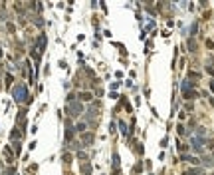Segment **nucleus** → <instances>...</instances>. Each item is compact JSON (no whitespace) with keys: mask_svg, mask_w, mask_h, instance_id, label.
Here are the masks:
<instances>
[{"mask_svg":"<svg viewBox=\"0 0 214 175\" xmlns=\"http://www.w3.org/2000/svg\"><path fill=\"white\" fill-rule=\"evenodd\" d=\"M12 98H14V102H18V104H22V102H30L26 84H16L14 88H12Z\"/></svg>","mask_w":214,"mask_h":175,"instance_id":"1","label":"nucleus"},{"mask_svg":"<svg viewBox=\"0 0 214 175\" xmlns=\"http://www.w3.org/2000/svg\"><path fill=\"white\" fill-rule=\"evenodd\" d=\"M67 114H70L71 118H77L79 114H83V104H81V102H71V104L67 105Z\"/></svg>","mask_w":214,"mask_h":175,"instance_id":"2","label":"nucleus"},{"mask_svg":"<svg viewBox=\"0 0 214 175\" xmlns=\"http://www.w3.org/2000/svg\"><path fill=\"white\" fill-rule=\"evenodd\" d=\"M204 143H206V139H200V137H196V135H190V145H192L194 151H202V149H204Z\"/></svg>","mask_w":214,"mask_h":175,"instance_id":"3","label":"nucleus"},{"mask_svg":"<svg viewBox=\"0 0 214 175\" xmlns=\"http://www.w3.org/2000/svg\"><path fill=\"white\" fill-rule=\"evenodd\" d=\"M97 112H99V104L93 102V104L89 105V109H87V119H95L97 118Z\"/></svg>","mask_w":214,"mask_h":175,"instance_id":"4","label":"nucleus"},{"mask_svg":"<svg viewBox=\"0 0 214 175\" xmlns=\"http://www.w3.org/2000/svg\"><path fill=\"white\" fill-rule=\"evenodd\" d=\"M194 88H196V82H192V80H182V84H181V90H182V92L194 90Z\"/></svg>","mask_w":214,"mask_h":175,"instance_id":"5","label":"nucleus"},{"mask_svg":"<svg viewBox=\"0 0 214 175\" xmlns=\"http://www.w3.org/2000/svg\"><path fill=\"white\" fill-rule=\"evenodd\" d=\"M181 161H186V163H192V165L200 163V161H198V157H194V155H186V153H182V155H181Z\"/></svg>","mask_w":214,"mask_h":175,"instance_id":"6","label":"nucleus"},{"mask_svg":"<svg viewBox=\"0 0 214 175\" xmlns=\"http://www.w3.org/2000/svg\"><path fill=\"white\" fill-rule=\"evenodd\" d=\"M38 52H44L46 50V34H40L38 36V48H36Z\"/></svg>","mask_w":214,"mask_h":175,"instance_id":"7","label":"nucleus"},{"mask_svg":"<svg viewBox=\"0 0 214 175\" xmlns=\"http://www.w3.org/2000/svg\"><path fill=\"white\" fill-rule=\"evenodd\" d=\"M196 137H200V139H206V137H208V129L206 128H202V125H198V128H196V133H194Z\"/></svg>","mask_w":214,"mask_h":175,"instance_id":"8","label":"nucleus"},{"mask_svg":"<svg viewBox=\"0 0 214 175\" xmlns=\"http://www.w3.org/2000/svg\"><path fill=\"white\" fill-rule=\"evenodd\" d=\"M182 98L185 99H196L198 98V92L196 90H186V92H182Z\"/></svg>","mask_w":214,"mask_h":175,"instance_id":"9","label":"nucleus"},{"mask_svg":"<svg viewBox=\"0 0 214 175\" xmlns=\"http://www.w3.org/2000/svg\"><path fill=\"white\" fill-rule=\"evenodd\" d=\"M85 129H87V122H77L76 123V131L77 133H85Z\"/></svg>","mask_w":214,"mask_h":175,"instance_id":"10","label":"nucleus"},{"mask_svg":"<svg viewBox=\"0 0 214 175\" xmlns=\"http://www.w3.org/2000/svg\"><path fill=\"white\" fill-rule=\"evenodd\" d=\"M79 99L81 102H91V99H93V94H91V92H81Z\"/></svg>","mask_w":214,"mask_h":175,"instance_id":"11","label":"nucleus"},{"mask_svg":"<svg viewBox=\"0 0 214 175\" xmlns=\"http://www.w3.org/2000/svg\"><path fill=\"white\" fill-rule=\"evenodd\" d=\"M71 137H73V128H71V123L67 122V123H66V139L70 141Z\"/></svg>","mask_w":214,"mask_h":175,"instance_id":"12","label":"nucleus"},{"mask_svg":"<svg viewBox=\"0 0 214 175\" xmlns=\"http://www.w3.org/2000/svg\"><path fill=\"white\" fill-rule=\"evenodd\" d=\"M182 175H202V169L200 167H192V169H186Z\"/></svg>","mask_w":214,"mask_h":175,"instance_id":"13","label":"nucleus"},{"mask_svg":"<svg viewBox=\"0 0 214 175\" xmlns=\"http://www.w3.org/2000/svg\"><path fill=\"white\" fill-rule=\"evenodd\" d=\"M113 173H119V153H113Z\"/></svg>","mask_w":214,"mask_h":175,"instance_id":"14","label":"nucleus"},{"mask_svg":"<svg viewBox=\"0 0 214 175\" xmlns=\"http://www.w3.org/2000/svg\"><path fill=\"white\" fill-rule=\"evenodd\" d=\"M93 133H83V135H81V139H83V143H85V145H87V143H93Z\"/></svg>","mask_w":214,"mask_h":175,"instance_id":"15","label":"nucleus"},{"mask_svg":"<svg viewBox=\"0 0 214 175\" xmlns=\"http://www.w3.org/2000/svg\"><path fill=\"white\" fill-rule=\"evenodd\" d=\"M186 46H188V52H196V42H194V38H188Z\"/></svg>","mask_w":214,"mask_h":175,"instance_id":"16","label":"nucleus"},{"mask_svg":"<svg viewBox=\"0 0 214 175\" xmlns=\"http://www.w3.org/2000/svg\"><path fill=\"white\" fill-rule=\"evenodd\" d=\"M119 129H121V135L129 137V128H127V125H125L123 122H119Z\"/></svg>","mask_w":214,"mask_h":175,"instance_id":"17","label":"nucleus"},{"mask_svg":"<svg viewBox=\"0 0 214 175\" xmlns=\"http://www.w3.org/2000/svg\"><path fill=\"white\" fill-rule=\"evenodd\" d=\"M20 137H22V133H20L18 129H12V133H10V139H12V141H18Z\"/></svg>","mask_w":214,"mask_h":175,"instance_id":"18","label":"nucleus"},{"mask_svg":"<svg viewBox=\"0 0 214 175\" xmlns=\"http://www.w3.org/2000/svg\"><path fill=\"white\" fill-rule=\"evenodd\" d=\"M4 155H6V159H8V163H12L14 155H12V151H10V147H4Z\"/></svg>","mask_w":214,"mask_h":175,"instance_id":"19","label":"nucleus"},{"mask_svg":"<svg viewBox=\"0 0 214 175\" xmlns=\"http://www.w3.org/2000/svg\"><path fill=\"white\" fill-rule=\"evenodd\" d=\"M202 165H204V167H212L214 159H212V157H204V159H202Z\"/></svg>","mask_w":214,"mask_h":175,"instance_id":"20","label":"nucleus"},{"mask_svg":"<svg viewBox=\"0 0 214 175\" xmlns=\"http://www.w3.org/2000/svg\"><path fill=\"white\" fill-rule=\"evenodd\" d=\"M81 171H83V175H91V165L83 163V165H81Z\"/></svg>","mask_w":214,"mask_h":175,"instance_id":"21","label":"nucleus"},{"mask_svg":"<svg viewBox=\"0 0 214 175\" xmlns=\"http://www.w3.org/2000/svg\"><path fill=\"white\" fill-rule=\"evenodd\" d=\"M196 32H198V22H194V24H192V26H190V34L194 36Z\"/></svg>","mask_w":214,"mask_h":175,"instance_id":"22","label":"nucleus"},{"mask_svg":"<svg viewBox=\"0 0 214 175\" xmlns=\"http://www.w3.org/2000/svg\"><path fill=\"white\" fill-rule=\"evenodd\" d=\"M12 82H14V78L10 76V74H6V86H8V88H10V84H12Z\"/></svg>","mask_w":214,"mask_h":175,"instance_id":"23","label":"nucleus"},{"mask_svg":"<svg viewBox=\"0 0 214 175\" xmlns=\"http://www.w3.org/2000/svg\"><path fill=\"white\" fill-rule=\"evenodd\" d=\"M188 78H200V74H198V72H192V70H190V72H188Z\"/></svg>","mask_w":214,"mask_h":175,"instance_id":"24","label":"nucleus"},{"mask_svg":"<svg viewBox=\"0 0 214 175\" xmlns=\"http://www.w3.org/2000/svg\"><path fill=\"white\" fill-rule=\"evenodd\" d=\"M20 149H22V147H20V141H14V151L20 153Z\"/></svg>","mask_w":214,"mask_h":175,"instance_id":"25","label":"nucleus"},{"mask_svg":"<svg viewBox=\"0 0 214 175\" xmlns=\"http://www.w3.org/2000/svg\"><path fill=\"white\" fill-rule=\"evenodd\" d=\"M206 46H208L210 50H214V42H212V40H206Z\"/></svg>","mask_w":214,"mask_h":175,"instance_id":"26","label":"nucleus"},{"mask_svg":"<svg viewBox=\"0 0 214 175\" xmlns=\"http://www.w3.org/2000/svg\"><path fill=\"white\" fill-rule=\"evenodd\" d=\"M4 175H16V171H14V167H10V169L8 171H6V173Z\"/></svg>","mask_w":214,"mask_h":175,"instance_id":"27","label":"nucleus"},{"mask_svg":"<svg viewBox=\"0 0 214 175\" xmlns=\"http://www.w3.org/2000/svg\"><path fill=\"white\" fill-rule=\"evenodd\" d=\"M119 88V82H111V90H117Z\"/></svg>","mask_w":214,"mask_h":175,"instance_id":"28","label":"nucleus"},{"mask_svg":"<svg viewBox=\"0 0 214 175\" xmlns=\"http://www.w3.org/2000/svg\"><path fill=\"white\" fill-rule=\"evenodd\" d=\"M206 72H208L210 76H214V68H212V66H208V68H206Z\"/></svg>","mask_w":214,"mask_h":175,"instance_id":"29","label":"nucleus"},{"mask_svg":"<svg viewBox=\"0 0 214 175\" xmlns=\"http://www.w3.org/2000/svg\"><path fill=\"white\" fill-rule=\"evenodd\" d=\"M210 88H212V92H214V80H212V82H210Z\"/></svg>","mask_w":214,"mask_h":175,"instance_id":"30","label":"nucleus"},{"mask_svg":"<svg viewBox=\"0 0 214 175\" xmlns=\"http://www.w3.org/2000/svg\"><path fill=\"white\" fill-rule=\"evenodd\" d=\"M2 54H4V52H2V48H0V58H2Z\"/></svg>","mask_w":214,"mask_h":175,"instance_id":"31","label":"nucleus"},{"mask_svg":"<svg viewBox=\"0 0 214 175\" xmlns=\"http://www.w3.org/2000/svg\"><path fill=\"white\" fill-rule=\"evenodd\" d=\"M210 175H214V173H210Z\"/></svg>","mask_w":214,"mask_h":175,"instance_id":"32","label":"nucleus"},{"mask_svg":"<svg viewBox=\"0 0 214 175\" xmlns=\"http://www.w3.org/2000/svg\"><path fill=\"white\" fill-rule=\"evenodd\" d=\"M212 159H214V155H212Z\"/></svg>","mask_w":214,"mask_h":175,"instance_id":"33","label":"nucleus"}]
</instances>
